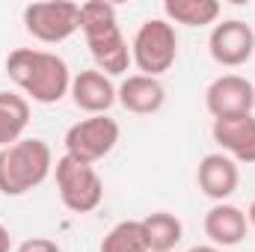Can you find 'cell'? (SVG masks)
Wrapping results in <instances>:
<instances>
[{"instance_id": "6da1fadb", "label": "cell", "mask_w": 255, "mask_h": 252, "mask_svg": "<svg viewBox=\"0 0 255 252\" xmlns=\"http://www.w3.org/2000/svg\"><path fill=\"white\" fill-rule=\"evenodd\" d=\"M9 80L36 104H57L71 89V71L63 57L39 48H15L6 57Z\"/></svg>"}, {"instance_id": "7a4b0ae2", "label": "cell", "mask_w": 255, "mask_h": 252, "mask_svg": "<svg viewBox=\"0 0 255 252\" xmlns=\"http://www.w3.org/2000/svg\"><path fill=\"white\" fill-rule=\"evenodd\" d=\"M80 33L95 60V68L107 77L125 74L130 65V48L116 21V6L104 0L80 3Z\"/></svg>"}, {"instance_id": "3957f363", "label": "cell", "mask_w": 255, "mask_h": 252, "mask_svg": "<svg viewBox=\"0 0 255 252\" xmlns=\"http://www.w3.org/2000/svg\"><path fill=\"white\" fill-rule=\"evenodd\" d=\"M54 172V151L45 139L24 136L0 148V193L24 196Z\"/></svg>"}, {"instance_id": "277c9868", "label": "cell", "mask_w": 255, "mask_h": 252, "mask_svg": "<svg viewBox=\"0 0 255 252\" xmlns=\"http://www.w3.org/2000/svg\"><path fill=\"white\" fill-rule=\"evenodd\" d=\"M178 60V33L166 18H148L139 24L130 42V63L145 77L166 74Z\"/></svg>"}, {"instance_id": "5b68a950", "label": "cell", "mask_w": 255, "mask_h": 252, "mask_svg": "<svg viewBox=\"0 0 255 252\" xmlns=\"http://www.w3.org/2000/svg\"><path fill=\"white\" fill-rule=\"evenodd\" d=\"M54 175H57L60 199L71 214H92L104 202V181L95 166L63 154L54 163Z\"/></svg>"}, {"instance_id": "8992f818", "label": "cell", "mask_w": 255, "mask_h": 252, "mask_svg": "<svg viewBox=\"0 0 255 252\" xmlns=\"http://www.w3.org/2000/svg\"><path fill=\"white\" fill-rule=\"evenodd\" d=\"M119 122L110 119V116H89V119H80L65 130V154L80 160V163H89L95 166L98 160H104L116 142H119Z\"/></svg>"}, {"instance_id": "52a82bcc", "label": "cell", "mask_w": 255, "mask_h": 252, "mask_svg": "<svg viewBox=\"0 0 255 252\" xmlns=\"http://www.w3.org/2000/svg\"><path fill=\"white\" fill-rule=\"evenodd\" d=\"M24 27L45 45H60L80 30V3H30L24 9Z\"/></svg>"}, {"instance_id": "ba28073f", "label": "cell", "mask_w": 255, "mask_h": 252, "mask_svg": "<svg viewBox=\"0 0 255 252\" xmlns=\"http://www.w3.org/2000/svg\"><path fill=\"white\" fill-rule=\"evenodd\" d=\"M208 51H211V60L217 65L241 68L255 54V30L241 18L217 21L211 27V36H208Z\"/></svg>"}, {"instance_id": "9c48e42d", "label": "cell", "mask_w": 255, "mask_h": 252, "mask_svg": "<svg viewBox=\"0 0 255 252\" xmlns=\"http://www.w3.org/2000/svg\"><path fill=\"white\" fill-rule=\"evenodd\" d=\"M205 107L214 119L244 116L255 110V86L244 74H220L205 89Z\"/></svg>"}, {"instance_id": "30bf717a", "label": "cell", "mask_w": 255, "mask_h": 252, "mask_svg": "<svg viewBox=\"0 0 255 252\" xmlns=\"http://www.w3.org/2000/svg\"><path fill=\"white\" fill-rule=\"evenodd\" d=\"M71 101L77 110L89 113V116H107V110L116 101V83L113 77L101 74L98 68H86V71H77L71 77V89H68Z\"/></svg>"}, {"instance_id": "8fae6325", "label": "cell", "mask_w": 255, "mask_h": 252, "mask_svg": "<svg viewBox=\"0 0 255 252\" xmlns=\"http://www.w3.org/2000/svg\"><path fill=\"white\" fill-rule=\"evenodd\" d=\"M196 184L199 190L217 205V202H229L235 196V190L241 184V169L238 163L223 154V151H214V154H205L199 160V169H196Z\"/></svg>"}, {"instance_id": "7c38bea8", "label": "cell", "mask_w": 255, "mask_h": 252, "mask_svg": "<svg viewBox=\"0 0 255 252\" xmlns=\"http://www.w3.org/2000/svg\"><path fill=\"white\" fill-rule=\"evenodd\" d=\"M214 142L223 148V154H229L235 163H255V116H226V119H214Z\"/></svg>"}, {"instance_id": "4fadbf2b", "label": "cell", "mask_w": 255, "mask_h": 252, "mask_svg": "<svg viewBox=\"0 0 255 252\" xmlns=\"http://www.w3.org/2000/svg\"><path fill=\"white\" fill-rule=\"evenodd\" d=\"M116 101L133 116H151L166 104V86L160 83V77L128 74L116 86Z\"/></svg>"}, {"instance_id": "5bb4252c", "label": "cell", "mask_w": 255, "mask_h": 252, "mask_svg": "<svg viewBox=\"0 0 255 252\" xmlns=\"http://www.w3.org/2000/svg\"><path fill=\"white\" fill-rule=\"evenodd\" d=\"M202 226H205V235H208L211 247H220V250H229V247L244 244L247 229H250L247 211H241L238 205H229V202L211 205Z\"/></svg>"}, {"instance_id": "9a60e30c", "label": "cell", "mask_w": 255, "mask_h": 252, "mask_svg": "<svg viewBox=\"0 0 255 252\" xmlns=\"http://www.w3.org/2000/svg\"><path fill=\"white\" fill-rule=\"evenodd\" d=\"M223 6L217 0H166L163 3V15L166 21L175 27H211L220 21Z\"/></svg>"}, {"instance_id": "2e32d148", "label": "cell", "mask_w": 255, "mask_h": 252, "mask_svg": "<svg viewBox=\"0 0 255 252\" xmlns=\"http://www.w3.org/2000/svg\"><path fill=\"white\" fill-rule=\"evenodd\" d=\"M30 125V101L21 92H0V148L24 139Z\"/></svg>"}, {"instance_id": "e0dca14e", "label": "cell", "mask_w": 255, "mask_h": 252, "mask_svg": "<svg viewBox=\"0 0 255 252\" xmlns=\"http://www.w3.org/2000/svg\"><path fill=\"white\" fill-rule=\"evenodd\" d=\"M145 229V241H148V252H172L181 238H184V226L175 214L169 211H154L142 220Z\"/></svg>"}, {"instance_id": "ac0fdd59", "label": "cell", "mask_w": 255, "mask_h": 252, "mask_svg": "<svg viewBox=\"0 0 255 252\" xmlns=\"http://www.w3.org/2000/svg\"><path fill=\"white\" fill-rule=\"evenodd\" d=\"M98 252H148L142 220H122V223H116L104 235Z\"/></svg>"}, {"instance_id": "d6986e66", "label": "cell", "mask_w": 255, "mask_h": 252, "mask_svg": "<svg viewBox=\"0 0 255 252\" xmlns=\"http://www.w3.org/2000/svg\"><path fill=\"white\" fill-rule=\"evenodd\" d=\"M15 252H63V250H60V244L51 241V238H27V241L18 244Z\"/></svg>"}, {"instance_id": "ffe728a7", "label": "cell", "mask_w": 255, "mask_h": 252, "mask_svg": "<svg viewBox=\"0 0 255 252\" xmlns=\"http://www.w3.org/2000/svg\"><path fill=\"white\" fill-rule=\"evenodd\" d=\"M9 247H12V238H9V229L0 223V252H9Z\"/></svg>"}, {"instance_id": "44dd1931", "label": "cell", "mask_w": 255, "mask_h": 252, "mask_svg": "<svg viewBox=\"0 0 255 252\" xmlns=\"http://www.w3.org/2000/svg\"><path fill=\"white\" fill-rule=\"evenodd\" d=\"M187 252H223L220 247H211V244H202V247H190Z\"/></svg>"}, {"instance_id": "7402d4cb", "label": "cell", "mask_w": 255, "mask_h": 252, "mask_svg": "<svg viewBox=\"0 0 255 252\" xmlns=\"http://www.w3.org/2000/svg\"><path fill=\"white\" fill-rule=\"evenodd\" d=\"M247 223H250V226L255 229V199L250 202V208H247Z\"/></svg>"}]
</instances>
